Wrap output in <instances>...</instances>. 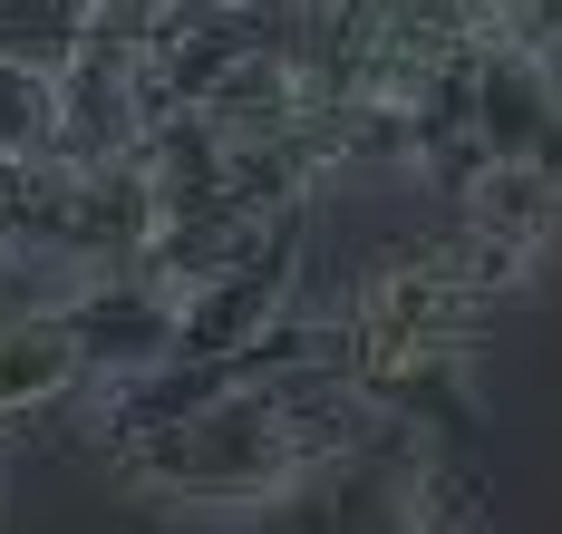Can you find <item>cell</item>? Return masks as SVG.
<instances>
[{
    "label": "cell",
    "instance_id": "1",
    "mask_svg": "<svg viewBox=\"0 0 562 534\" xmlns=\"http://www.w3.org/2000/svg\"><path fill=\"white\" fill-rule=\"evenodd\" d=\"M389 418L397 409H379L349 369H281V379H243L224 399H204V409H184L166 427L108 447V467L156 515L243 525V515H291Z\"/></svg>",
    "mask_w": 562,
    "mask_h": 534
},
{
    "label": "cell",
    "instance_id": "2",
    "mask_svg": "<svg viewBox=\"0 0 562 534\" xmlns=\"http://www.w3.org/2000/svg\"><path fill=\"white\" fill-rule=\"evenodd\" d=\"M339 331H349L339 369H349L379 409L475 437V399H465V389H475V351H485V331H495V301L475 292V272H465L437 234L379 253V263L349 282V301H339Z\"/></svg>",
    "mask_w": 562,
    "mask_h": 534
},
{
    "label": "cell",
    "instance_id": "3",
    "mask_svg": "<svg viewBox=\"0 0 562 534\" xmlns=\"http://www.w3.org/2000/svg\"><path fill=\"white\" fill-rule=\"evenodd\" d=\"M465 126L475 146H495L505 166L543 176L562 194V78L533 68L505 40H475V68H465Z\"/></svg>",
    "mask_w": 562,
    "mask_h": 534
},
{
    "label": "cell",
    "instance_id": "4",
    "mask_svg": "<svg viewBox=\"0 0 562 534\" xmlns=\"http://www.w3.org/2000/svg\"><path fill=\"white\" fill-rule=\"evenodd\" d=\"M88 399V351L68 331L58 301H0V437L20 447L30 427H49Z\"/></svg>",
    "mask_w": 562,
    "mask_h": 534
},
{
    "label": "cell",
    "instance_id": "5",
    "mask_svg": "<svg viewBox=\"0 0 562 534\" xmlns=\"http://www.w3.org/2000/svg\"><path fill=\"white\" fill-rule=\"evenodd\" d=\"M98 20H108V0H0V59L68 78V59L88 49Z\"/></svg>",
    "mask_w": 562,
    "mask_h": 534
},
{
    "label": "cell",
    "instance_id": "6",
    "mask_svg": "<svg viewBox=\"0 0 562 534\" xmlns=\"http://www.w3.org/2000/svg\"><path fill=\"white\" fill-rule=\"evenodd\" d=\"M58 146V78L0 59V156H49Z\"/></svg>",
    "mask_w": 562,
    "mask_h": 534
},
{
    "label": "cell",
    "instance_id": "7",
    "mask_svg": "<svg viewBox=\"0 0 562 534\" xmlns=\"http://www.w3.org/2000/svg\"><path fill=\"white\" fill-rule=\"evenodd\" d=\"M0 515H10V437H0Z\"/></svg>",
    "mask_w": 562,
    "mask_h": 534
}]
</instances>
